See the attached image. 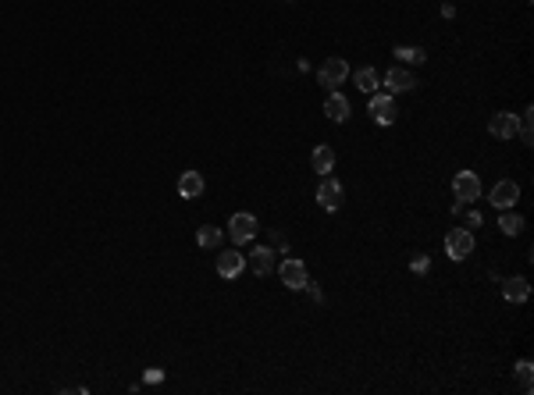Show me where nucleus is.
<instances>
[{"mask_svg":"<svg viewBox=\"0 0 534 395\" xmlns=\"http://www.w3.org/2000/svg\"><path fill=\"white\" fill-rule=\"evenodd\" d=\"M345 75H349L345 57H328L324 65L317 68V82H321L324 89H332V93H335V89L342 86V82H345Z\"/></svg>","mask_w":534,"mask_h":395,"instance_id":"nucleus-1","label":"nucleus"},{"mask_svg":"<svg viewBox=\"0 0 534 395\" xmlns=\"http://www.w3.org/2000/svg\"><path fill=\"white\" fill-rule=\"evenodd\" d=\"M445 253L453 260H467L474 253V235H470V228H453V232L445 235Z\"/></svg>","mask_w":534,"mask_h":395,"instance_id":"nucleus-2","label":"nucleus"},{"mask_svg":"<svg viewBox=\"0 0 534 395\" xmlns=\"http://www.w3.org/2000/svg\"><path fill=\"white\" fill-rule=\"evenodd\" d=\"M257 217L253 214H232L228 217V239L232 242H250V239H257Z\"/></svg>","mask_w":534,"mask_h":395,"instance_id":"nucleus-3","label":"nucleus"},{"mask_svg":"<svg viewBox=\"0 0 534 395\" xmlns=\"http://www.w3.org/2000/svg\"><path fill=\"white\" fill-rule=\"evenodd\" d=\"M488 200H491V206H499V211H509V206L520 200V185L513 182V178H502V182L491 185V196Z\"/></svg>","mask_w":534,"mask_h":395,"instance_id":"nucleus-4","label":"nucleus"},{"mask_svg":"<svg viewBox=\"0 0 534 395\" xmlns=\"http://www.w3.org/2000/svg\"><path fill=\"white\" fill-rule=\"evenodd\" d=\"M367 111H371V118L378 121V125H392L396 121V100L392 96H388V93H371V107H367Z\"/></svg>","mask_w":534,"mask_h":395,"instance_id":"nucleus-5","label":"nucleus"},{"mask_svg":"<svg viewBox=\"0 0 534 395\" xmlns=\"http://www.w3.org/2000/svg\"><path fill=\"white\" fill-rule=\"evenodd\" d=\"M453 193H456L460 203L478 200V196H481V178H478L474 171H460V175L453 178Z\"/></svg>","mask_w":534,"mask_h":395,"instance_id":"nucleus-6","label":"nucleus"},{"mask_svg":"<svg viewBox=\"0 0 534 395\" xmlns=\"http://www.w3.org/2000/svg\"><path fill=\"white\" fill-rule=\"evenodd\" d=\"M342 200H345L342 182H335V178H328V175H324L321 189H317V203L324 206V211H342Z\"/></svg>","mask_w":534,"mask_h":395,"instance_id":"nucleus-7","label":"nucleus"},{"mask_svg":"<svg viewBox=\"0 0 534 395\" xmlns=\"http://www.w3.org/2000/svg\"><path fill=\"white\" fill-rule=\"evenodd\" d=\"M278 275H281V285H285V288H292V292H299V288H303L306 281H310V278H306L303 260H292V257L278 267Z\"/></svg>","mask_w":534,"mask_h":395,"instance_id":"nucleus-8","label":"nucleus"},{"mask_svg":"<svg viewBox=\"0 0 534 395\" xmlns=\"http://www.w3.org/2000/svg\"><path fill=\"white\" fill-rule=\"evenodd\" d=\"M517 129H520V118L509 114V111L491 114V121H488V132L495 136V139H513V136H517Z\"/></svg>","mask_w":534,"mask_h":395,"instance_id":"nucleus-9","label":"nucleus"},{"mask_svg":"<svg viewBox=\"0 0 534 395\" xmlns=\"http://www.w3.org/2000/svg\"><path fill=\"white\" fill-rule=\"evenodd\" d=\"M246 271V257L239 253V249H224V253L217 257V275L221 278H239Z\"/></svg>","mask_w":534,"mask_h":395,"instance_id":"nucleus-10","label":"nucleus"},{"mask_svg":"<svg viewBox=\"0 0 534 395\" xmlns=\"http://www.w3.org/2000/svg\"><path fill=\"white\" fill-rule=\"evenodd\" d=\"M203 189H207V182H203L200 171H182V178H178V196L182 200H200Z\"/></svg>","mask_w":534,"mask_h":395,"instance_id":"nucleus-11","label":"nucleus"},{"mask_svg":"<svg viewBox=\"0 0 534 395\" xmlns=\"http://www.w3.org/2000/svg\"><path fill=\"white\" fill-rule=\"evenodd\" d=\"M385 86H388V93H409V89L417 86V78L409 75L406 68H392V72L385 75Z\"/></svg>","mask_w":534,"mask_h":395,"instance_id":"nucleus-12","label":"nucleus"},{"mask_svg":"<svg viewBox=\"0 0 534 395\" xmlns=\"http://www.w3.org/2000/svg\"><path fill=\"white\" fill-rule=\"evenodd\" d=\"M324 114L332 118V121H349V100L335 89V93H328L324 100Z\"/></svg>","mask_w":534,"mask_h":395,"instance_id":"nucleus-13","label":"nucleus"},{"mask_svg":"<svg viewBox=\"0 0 534 395\" xmlns=\"http://www.w3.org/2000/svg\"><path fill=\"white\" fill-rule=\"evenodd\" d=\"M250 264H253V271L264 278V275H271L275 271V249L271 246H257V253H250Z\"/></svg>","mask_w":534,"mask_h":395,"instance_id":"nucleus-14","label":"nucleus"},{"mask_svg":"<svg viewBox=\"0 0 534 395\" xmlns=\"http://www.w3.org/2000/svg\"><path fill=\"white\" fill-rule=\"evenodd\" d=\"M310 164H314V171H317V175H328V171L335 168V150L321 142V147H314V153H310Z\"/></svg>","mask_w":534,"mask_h":395,"instance_id":"nucleus-15","label":"nucleus"},{"mask_svg":"<svg viewBox=\"0 0 534 395\" xmlns=\"http://www.w3.org/2000/svg\"><path fill=\"white\" fill-rule=\"evenodd\" d=\"M502 296H506L509 303H524V299L531 296V285H527V278H509V281L502 285Z\"/></svg>","mask_w":534,"mask_h":395,"instance_id":"nucleus-16","label":"nucleus"},{"mask_svg":"<svg viewBox=\"0 0 534 395\" xmlns=\"http://www.w3.org/2000/svg\"><path fill=\"white\" fill-rule=\"evenodd\" d=\"M221 239H224V232H221V228H214V224L196 228V246H203V249H217Z\"/></svg>","mask_w":534,"mask_h":395,"instance_id":"nucleus-17","label":"nucleus"},{"mask_svg":"<svg viewBox=\"0 0 534 395\" xmlns=\"http://www.w3.org/2000/svg\"><path fill=\"white\" fill-rule=\"evenodd\" d=\"M353 78H356V89H363V93H378V82H381V78H378L374 68H356Z\"/></svg>","mask_w":534,"mask_h":395,"instance_id":"nucleus-18","label":"nucleus"},{"mask_svg":"<svg viewBox=\"0 0 534 395\" xmlns=\"http://www.w3.org/2000/svg\"><path fill=\"white\" fill-rule=\"evenodd\" d=\"M499 228H502L506 235H520V232H524V217H520V214H513V211H502Z\"/></svg>","mask_w":534,"mask_h":395,"instance_id":"nucleus-19","label":"nucleus"},{"mask_svg":"<svg viewBox=\"0 0 534 395\" xmlns=\"http://www.w3.org/2000/svg\"><path fill=\"white\" fill-rule=\"evenodd\" d=\"M396 57H399V61H409V65H424V61H427V50H424V47H396Z\"/></svg>","mask_w":534,"mask_h":395,"instance_id":"nucleus-20","label":"nucleus"},{"mask_svg":"<svg viewBox=\"0 0 534 395\" xmlns=\"http://www.w3.org/2000/svg\"><path fill=\"white\" fill-rule=\"evenodd\" d=\"M531 370H534L531 360H520V363H517V378H520V388H524V392H531Z\"/></svg>","mask_w":534,"mask_h":395,"instance_id":"nucleus-21","label":"nucleus"},{"mask_svg":"<svg viewBox=\"0 0 534 395\" xmlns=\"http://www.w3.org/2000/svg\"><path fill=\"white\" fill-rule=\"evenodd\" d=\"M142 381H147V385H160L164 381V370L160 367H150L147 374H142Z\"/></svg>","mask_w":534,"mask_h":395,"instance_id":"nucleus-22","label":"nucleus"},{"mask_svg":"<svg viewBox=\"0 0 534 395\" xmlns=\"http://www.w3.org/2000/svg\"><path fill=\"white\" fill-rule=\"evenodd\" d=\"M271 242H275V249H278V253H289V239H285L281 232H271Z\"/></svg>","mask_w":534,"mask_h":395,"instance_id":"nucleus-23","label":"nucleus"},{"mask_svg":"<svg viewBox=\"0 0 534 395\" xmlns=\"http://www.w3.org/2000/svg\"><path fill=\"white\" fill-rule=\"evenodd\" d=\"M409 267H414V271H417V275H424V271H427V267H431V260H427V257H414V264H409Z\"/></svg>","mask_w":534,"mask_h":395,"instance_id":"nucleus-24","label":"nucleus"},{"mask_svg":"<svg viewBox=\"0 0 534 395\" xmlns=\"http://www.w3.org/2000/svg\"><path fill=\"white\" fill-rule=\"evenodd\" d=\"M467 224H470V228H478V224H481V214H478V211H470V214H467Z\"/></svg>","mask_w":534,"mask_h":395,"instance_id":"nucleus-25","label":"nucleus"}]
</instances>
